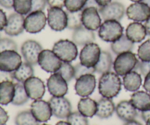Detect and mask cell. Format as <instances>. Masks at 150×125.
<instances>
[{"mask_svg":"<svg viewBox=\"0 0 150 125\" xmlns=\"http://www.w3.org/2000/svg\"><path fill=\"white\" fill-rule=\"evenodd\" d=\"M100 15L104 20H116L120 21L125 16V9L122 3L113 1L98 9Z\"/></svg>","mask_w":150,"mask_h":125,"instance_id":"cell-14","label":"cell"},{"mask_svg":"<svg viewBox=\"0 0 150 125\" xmlns=\"http://www.w3.org/2000/svg\"><path fill=\"white\" fill-rule=\"evenodd\" d=\"M146 125H150V117L147 119V121H146Z\"/></svg>","mask_w":150,"mask_h":125,"instance_id":"cell-56","label":"cell"},{"mask_svg":"<svg viewBox=\"0 0 150 125\" xmlns=\"http://www.w3.org/2000/svg\"><path fill=\"white\" fill-rule=\"evenodd\" d=\"M66 13L67 16V29L75 30L83 26L81 20L82 10L77 12H70L67 10Z\"/></svg>","mask_w":150,"mask_h":125,"instance_id":"cell-33","label":"cell"},{"mask_svg":"<svg viewBox=\"0 0 150 125\" xmlns=\"http://www.w3.org/2000/svg\"><path fill=\"white\" fill-rule=\"evenodd\" d=\"M142 75L133 70L123 77V86L129 92H137L142 86Z\"/></svg>","mask_w":150,"mask_h":125,"instance_id":"cell-25","label":"cell"},{"mask_svg":"<svg viewBox=\"0 0 150 125\" xmlns=\"http://www.w3.org/2000/svg\"><path fill=\"white\" fill-rule=\"evenodd\" d=\"M49 7H59L62 8L65 4V0H47Z\"/></svg>","mask_w":150,"mask_h":125,"instance_id":"cell-43","label":"cell"},{"mask_svg":"<svg viewBox=\"0 0 150 125\" xmlns=\"http://www.w3.org/2000/svg\"><path fill=\"white\" fill-rule=\"evenodd\" d=\"M67 121L71 125H89L87 117L82 115L79 111L71 113L67 118Z\"/></svg>","mask_w":150,"mask_h":125,"instance_id":"cell-36","label":"cell"},{"mask_svg":"<svg viewBox=\"0 0 150 125\" xmlns=\"http://www.w3.org/2000/svg\"><path fill=\"white\" fill-rule=\"evenodd\" d=\"M138 61L139 60L136 54H133L132 51L122 53L117 56L114 61L113 67L118 76H124L135 70Z\"/></svg>","mask_w":150,"mask_h":125,"instance_id":"cell-3","label":"cell"},{"mask_svg":"<svg viewBox=\"0 0 150 125\" xmlns=\"http://www.w3.org/2000/svg\"><path fill=\"white\" fill-rule=\"evenodd\" d=\"M101 50L99 45L95 42H92L83 46L81 51L80 63L89 68L95 67L100 57Z\"/></svg>","mask_w":150,"mask_h":125,"instance_id":"cell-5","label":"cell"},{"mask_svg":"<svg viewBox=\"0 0 150 125\" xmlns=\"http://www.w3.org/2000/svg\"><path fill=\"white\" fill-rule=\"evenodd\" d=\"M62 61L51 50H42L38 57V64L47 73H57L61 67Z\"/></svg>","mask_w":150,"mask_h":125,"instance_id":"cell-8","label":"cell"},{"mask_svg":"<svg viewBox=\"0 0 150 125\" xmlns=\"http://www.w3.org/2000/svg\"><path fill=\"white\" fill-rule=\"evenodd\" d=\"M47 0H32V11H43L46 7Z\"/></svg>","mask_w":150,"mask_h":125,"instance_id":"cell-42","label":"cell"},{"mask_svg":"<svg viewBox=\"0 0 150 125\" xmlns=\"http://www.w3.org/2000/svg\"><path fill=\"white\" fill-rule=\"evenodd\" d=\"M127 18L136 22L146 21L150 17V7L143 1L134 2L126 10Z\"/></svg>","mask_w":150,"mask_h":125,"instance_id":"cell-15","label":"cell"},{"mask_svg":"<svg viewBox=\"0 0 150 125\" xmlns=\"http://www.w3.org/2000/svg\"><path fill=\"white\" fill-rule=\"evenodd\" d=\"M40 125H49V124H40Z\"/></svg>","mask_w":150,"mask_h":125,"instance_id":"cell-58","label":"cell"},{"mask_svg":"<svg viewBox=\"0 0 150 125\" xmlns=\"http://www.w3.org/2000/svg\"><path fill=\"white\" fill-rule=\"evenodd\" d=\"M124 125H142L141 124L140 122H139V121H136V120H132V121H127V122H125V124Z\"/></svg>","mask_w":150,"mask_h":125,"instance_id":"cell-53","label":"cell"},{"mask_svg":"<svg viewBox=\"0 0 150 125\" xmlns=\"http://www.w3.org/2000/svg\"><path fill=\"white\" fill-rule=\"evenodd\" d=\"M15 95V83L11 81L0 83V105H7L12 102Z\"/></svg>","mask_w":150,"mask_h":125,"instance_id":"cell-26","label":"cell"},{"mask_svg":"<svg viewBox=\"0 0 150 125\" xmlns=\"http://www.w3.org/2000/svg\"><path fill=\"white\" fill-rule=\"evenodd\" d=\"M138 56L141 61H150V39L144 42L138 49Z\"/></svg>","mask_w":150,"mask_h":125,"instance_id":"cell-38","label":"cell"},{"mask_svg":"<svg viewBox=\"0 0 150 125\" xmlns=\"http://www.w3.org/2000/svg\"><path fill=\"white\" fill-rule=\"evenodd\" d=\"M59 73L67 82H70L75 78V67L72 65L70 62L62 61L61 67L57 72Z\"/></svg>","mask_w":150,"mask_h":125,"instance_id":"cell-35","label":"cell"},{"mask_svg":"<svg viewBox=\"0 0 150 125\" xmlns=\"http://www.w3.org/2000/svg\"><path fill=\"white\" fill-rule=\"evenodd\" d=\"M113 64H114V61H113L112 56L110 53H108V51H101L99 61L94 68H95V73L103 75L104 73L111 72Z\"/></svg>","mask_w":150,"mask_h":125,"instance_id":"cell-28","label":"cell"},{"mask_svg":"<svg viewBox=\"0 0 150 125\" xmlns=\"http://www.w3.org/2000/svg\"><path fill=\"white\" fill-rule=\"evenodd\" d=\"M9 120V115L7 111L0 105V125H5Z\"/></svg>","mask_w":150,"mask_h":125,"instance_id":"cell-44","label":"cell"},{"mask_svg":"<svg viewBox=\"0 0 150 125\" xmlns=\"http://www.w3.org/2000/svg\"><path fill=\"white\" fill-rule=\"evenodd\" d=\"M146 30L144 25L140 22L130 23L126 29V36L133 42H141L145 39Z\"/></svg>","mask_w":150,"mask_h":125,"instance_id":"cell-22","label":"cell"},{"mask_svg":"<svg viewBox=\"0 0 150 125\" xmlns=\"http://www.w3.org/2000/svg\"><path fill=\"white\" fill-rule=\"evenodd\" d=\"M97 109L98 106L96 101L88 97L81 98L78 103V110L82 115L86 117L92 118L96 115Z\"/></svg>","mask_w":150,"mask_h":125,"instance_id":"cell-27","label":"cell"},{"mask_svg":"<svg viewBox=\"0 0 150 125\" xmlns=\"http://www.w3.org/2000/svg\"><path fill=\"white\" fill-rule=\"evenodd\" d=\"M130 1H133V2H139V1H142L143 0H130Z\"/></svg>","mask_w":150,"mask_h":125,"instance_id":"cell-57","label":"cell"},{"mask_svg":"<svg viewBox=\"0 0 150 125\" xmlns=\"http://www.w3.org/2000/svg\"><path fill=\"white\" fill-rule=\"evenodd\" d=\"M22 64V59L17 51H4L0 53V70L13 73Z\"/></svg>","mask_w":150,"mask_h":125,"instance_id":"cell-9","label":"cell"},{"mask_svg":"<svg viewBox=\"0 0 150 125\" xmlns=\"http://www.w3.org/2000/svg\"><path fill=\"white\" fill-rule=\"evenodd\" d=\"M25 90L29 96V99H42L45 92V86L44 82L40 78L35 76L29 78L23 83Z\"/></svg>","mask_w":150,"mask_h":125,"instance_id":"cell-16","label":"cell"},{"mask_svg":"<svg viewBox=\"0 0 150 125\" xmlns=\"http://www.w3.org/2000/svg\"><path fill=\"white\" fill-rule=\"evenodd\" d=\"M56 125H71L69 122L64 121H59L56 124Z\"/></svg>","mask_w":150,"mask_h":125,"instance_id":"cell-54","label":"cell"},{"mask_svg":"<svg viewBox=\"0 0 150 125\" xmlns=\"http://www.w3.org/2000/svg\"><path fill=\"white\" fill-rule=\"evenodd\" d=\"M16 125H39V121L35 118L31 111L18 113L15 118Z\"/></svg>","mask_w":150,"mask_h":125,"instance_id":"cell-32","label":"cell"},{"mask_svg":"<svg viewBox=\"0 0 150 125\" xmlns=\"http://www.w3.org/2000/svg\"><path fill=\"white\" fill-rule=\"evenodd\" d=\"M88 0H65L64 7L70 12L83 10Z\"/></svg>","mask_w":150,"mask_h":125,"instance_id":"cell-37","label":"cell"},{"mask_svg":"<svg viewBox=\"0 0 150 125\" xmlns=\"http://www.w3.org/2000/svg\"><path fill=\"white\" fill-rule=\"evenodd\" d=\"M47 17L43 11L31 12L24 20V29L31 34L40 32L45 28Z\"/></svg>","mask_w":150,"mask_h":125,"instance_id":"cell-7","label":"cell"},{"mask_svg":"<svg viewBox=\"0 0 150 125\" xmlns=\"http://www.w3.org/2000/svg\"><path fill=\"white\" fill-rule=\"evenodd\" d=\"M81 20L83 26L92 31L99 29L101 23L100 15L96 7H86L82 10Z\"/></svg>","mask_w":150,"mask_h":125,"instance_id":"cell-18","label":"cell"},{"mask_svg":"<svg viewBox=\"0 0 150 125\" xmlns=\"http://www.w3.org/2000/svg\"><path fill=\"white\" fill-rule=\"evenodd\" d=\"M144 26L145 28H146V33H147L148 35H149L150 36V17L146 20V21H145Z\"/></svg>","mask_w":150,"mask_h":125,"instance_id":"cell-52","label":"cell"},{"mask_svg":"<svg viewBox=\"0 0 150 125\" xmlns=\"http://www.w3.org/2000/svg\"><path fill=\"white\" fill-rule=\"evenodd\" d=\"M134 70L145 77L150 72V61H143L139 60Z\"/></svg>","mask_w":150,"mask_h":125,"instance_id":"cell-41","label":"cell"},{"mask_svg":"<svg viewBox=\"0 0 150 125\" xmlns=\"http://www.w3.org/2000/svg\"><path fill=\"white\" fill-rule=\"evenodd\" d=\"M130 101L139 111H146L150 110V94L144 91L135 92L130 97Z\"/></svg>","mask_w":150,"mask_h":125,"instance_id":"cell-23","label":"cell"},{"mask_svg":"<svg viewBox=\"0 0 150 125\" xmlns=\"http://www.w3.org/2000/svg\"><path fill=\"white\" fill-rule=\"evenodd\" d=\"M47 22L51 29L56 32H61L67 28V13L62 8L49 7L48 9Z\"/></svg>","mask_w":150,"mask_h":125,"instance_id":"cell-6","label":"cell"},{"mask_svg":"<svg viewBox=\"0 0 150 125\" xmlns=\"http://www.w3.org/2000/svg\"><path fill=\"white\" fill-rule=\"evenodd\" d=\"M30 111L39 122L49 121L53 115L49 102L42 99L34 100L31 104Z\"/></svg>","mask_w":150,"mask_h":125,"instance_id":"cell-17","label":"cell"},{"mask_svg":"<svg viewBox=\"0 0 150 125\" xmlns=\"http://www.w3.org/2000/svg\"><path fill=\"white\" fill-rule=\"evenodd\" d=\"M142 1H143L144 3H145V4H147V5L150 7V0H143Z\"/></svg>","mask_w":150,"mask_h":125,"instance_id":"cell-55","label":"cell"},{"mask_svg":"<svg viewBox=\"0 0 150 125\" xmlns=\"http://www.w3.org/2000/svg\"><path fill=\"white\" fill-rule=\"evenodd\" d=\"M32 0H14L13 9L16 13L26 16L32 11Z\"/></svg>","mask_w":150,"mask_h":125,"instance_id":"cell-34","label":"cell"},{"mask_svg":"<svg viewBox=\"0 0 150 125\" xmlns=\"http://www.w3.org/2000/svg\"><path fill=\"white\" fill-rule=\"evenodd\" d=\"M14 0H0V6L5 9L13 8Z\"/></svg>","mask_w":150,"mask_h":125,"instance_id":"cell-47","label":"cell"},{"mask_svg":"<svg viewBox=\"0 0 150 125\" xmlns=\"http://www.w3.org/2000/svg\"><path fill=\"white\" fill-rule=\"evenodd\" d=\"M124 28L116 20H104L98 31L100 38L105 42H114L123 35Z\"/></svg>","mask_w":150,"mask_h":125,"instance_id":"cell-2","label":"cell"},{"mask_svg":"<svg viewBox=\"0 0 150 125\" xmlns=\"http://www.w3.org/2000/svg\"><path fill=\"white\" fill-rule=\"evenodd\" d=\"M121 89V79L116 73L108 72L100 78L98 91L103 97L112 99L119 95Z\"/></svg>","mask_w":150,"mask_h":125,"instance_id":"cell-1","label":"cell"},{"mask_svg":"<svg viewBox=\"0 0 150 125\" xmlns=\"http://www.w3.org/2000/svg\"><path fill=\"white\" fill-rule=\"evenodd\" d=\"M111 50L116 54H120L122 53L132 51L134 48V42L128 39L126 35L123 34L122 36L114 42H111Z\"/></svg>","mask_w":150,"mask_h":125,"instance_id":"cell-29","label":"cell"},{"mask_svg":"<svg viewBox=\"0 0 150 125\" xmlns=\"http://www.w3.org/2000/svg\"><path fill=\"white\" fill-rule=\"evenodd\" d=\"M96 116L100 119H108L115 111V105L110 98L102 97L97 102Z\"/></svg>","mask_w":150,"mask_h":125,"instance_id":"cell-24","label":"cell"},{"mask_svg":"<svg viewBox=\"0 0 150 125\" xmlns=\"http://www.w3.org/2000/svg\"><path fill=\"white\" fill-rule=\"evenodd\" d=\"M13 80H14V78H13V73H7V72L0 70V83L5 81H13Z\"/></svg>","mask_w":150,"mask_h":125,"instance_id":"cell-45","label":"cell"},{"mask_svg":"<svg viewBox=\"0 0 150 125\" xmlns=\"http://www.w3.org/2000/svg\"><path fill=\"white\" fill-rule=\"evenodd\" d=\"M53 115L58 119H67L72 113V105L64 97L53 96L48 101Z\"/></svg>","mask_w":150,"mask_h":125,"instance_id":"cell-11","label":"cell"},{"mask_svg":"<svg viewBox=\"0 0 150 125\" xmlns=\"http://www.w3.org/2000/svg\"><path fill=\"white\" fill-rule=\"evenodd\" d=\"M75 78L77 79L80 76H83L86 74H94L95 73V70L94 67L92 68H89L81 63H78L76 66H75Z\"/></svg>","mask_w":150,"mask_h":125,"instance_id":"cell-40","label":"cell"},{"mask_svg":"<svg viewBox=\"0 0 150 125\" xmlns=\"http://www.w3.org/2000/svg\"><path fill=\"white\" fill-rule=\"evenodd\" d=\"M42 50V45L39 42L33 40H29L22 44L21 52L25 61L33 66L38 63V57Z\"/></svg>","mask_w":150,"mask_h":125,"instance_id":"cell-10","label":"cell"},{"mask_svg":"<svg viewBox=\"0 0 150 125\" xmlns=\"http://www.w3.org/2000/svg\"><path fill=\"white\" fill-rule=\"evenodd\" d=\"M144 89L146 92H150V72L145 76L144 83Z\"/></svg>","mask_w":150,"mask_h":125,"instance_id":"cell-48","label":"cell"},{"mask_svg":"<svg viewBox=\"0 0 150 125\" xmlns=\"http://www.w3.org/2000/svg\"><path fill=\"white\" fill-rule=\"evenodd\" d=\"M7 21V18L5 13L0 8V31L4 30Z\"/></svg>","mask_w":150,"mask_h":125,"instance_id":"cell-46","label":"cell"},{"mask_svg":"<svg viewBox=\"0 0 150 125\" xmlns=\"http://www.w3.org/2000/svg\"><path fill=\"white\" fill-rule=\"evenodd\" d=\"M24 20L23 16L19 13H14L10 14L7 18V21L4 31L6 35L10 37L18 36L23 33L24 29Z\"/></svg>","mask_w":150,"mask_h":125,"instance_id":"cell-19","label":"cell"},{"mask_svg":"<svg viewBox=\"0 0 150 125\" xmlns=\"http://www.w3.org/2000/svg\"><path fill=\"white\" fill-rule=\"evenodd\" d=\"M96 7V8H98V9H99L100 7L99 5H98V4L96 2V1H95V0H88L87 2H86V5H85L84 8H86V7Z\"/></svg>","mask_w":150,"mask_h":125,"instance_id":"cell-49","label":"cell"},{"mask_svg":"<svg viewBox=\"0 0 150 125\" xmlns=\"http://www.w3.org/2000/svg\"><path fill=\"white\" fill-rule=\"evenodd\" d=\"M115 111L117 117L125 122L134 120L138 116L137 109L130 100H122L119 102Z\"/></svg>","mask_w":150,"mask_h":125,"instance_id":"cell-20","label":"cell"},{"mask_svg":"<svg viewBox=\"0 0 150 125\" xmlns=\"http://www.w3.org/2000/svg\"><path fill=\"white\" fill-rule=\"evenodd\" d=\"M29 97L25 90L23 83L18 82L15 83V95L11 103L14 105L20 106L29 100Z\"/></svg>","mask_w":150,"mask_h":125,"instance_id":"cell-31","label":"cell"},{"mask_svg":"<svg viewBox=\"0 0 150 125\" xmlns=\"http://www.w3.org/2000/svg\"><path fill=\"white\" fill-rule=\"evenodd\" d=\"M13 76L15 80L18 82L23 83L29 78L34 76V69L32 64L27 62H22L20 67L13 72Z\"/></svg>","mask_w":150,"mask_h":125,"instance_id":"cell-30","label":"cell"},{"mask_svg":"<svg viewBox=\"0 0 150 125\" xmlns=\"http://www.w3.org/2000/svg\"><path fill=\"white\" fill-rule=\"evenodd\" d=\"M47 88L52 96L64 97L68 91L67 82L58 73H54L47 81Z\"/></svg>","mask_w":150,"mask_h":125,"instance_id":"cell-13","label":"cell"},{"mask_svg":"<svg viewBox=\"0 0 150 125\" xmlns=\"http://www.w3.org/2000/svg\"><path fill=\"white\" fill-rule=\"evenodd\" d=\"M72 40L76 45L85 46L87 44L95 42L96 38L94 31L89 30L82 26L73 31Z\"/></svg>","mask_w":150,"mask_h":125,"instance_id":"cell-21","label":"cell"},{"mask_svg":"<svg viewBox=\"0 0 150 125\" xmlns=\"http://www.w3.org/2000/svg\"><path fill=\"white\" fill-rule=\"evenodd\" d=\"M100 7H103L111 2V0H95Z\"/></svg>","mask_w":150,"mask_h":125,"instance_id":"cell-51","label":"cell"},{"mask_svg":"<svg viewBox=\"0 0 150 125\" xmlns=\"http://www.w3.org/2000/svg\"><path fill=\"white\" fill-rule=\"evenodd\" d=\"M9 50L17 51L18 45L16 42L10 38H0V53Z\"/></svg>","mask_w":150,"mask_h":125,"instance_id":"cell-39","label":"cell"},{"mask_svg":"<svg viewBox=\"0 0 150 125\" xmlns=\"http://www.w3.org/2000/svg\"><path fill=\"white\" fill-rule=\"evenodd\" d=\"M149 117H150V110L142 112V118L145 122L147 121V119L149 118Z\"/></svg>","mask_w":150,"mask_h":125,"instance_id":"cell-50","label":"cell"},{"mask_svg":"<svg viewBox=\"0 0 150 125\" xmlns=\"http://www.w3.org/2000/svg\"><path fill=\"white\" fill-rule=\"evenodd\" d=\"M52 51L62 61L71 62L78 56L77 45L69 40H60L55 42Z\"/></svg>","mask_w":150,"mask_h":125,"instance_id":"cell-4","label":"cell"},{"mask_svg":"<svg viewBox=\"0 0 150 125\" xmlns=\"http://www.w3.org/2000/svg\"><path fill=\"white\" fill-rule=\"evenodd\" d=\"M96 86V78L93 74H86L76 79L75 84L76 93L79 96L86 97L93 93Z\"/></svg>","mask_w":150,"mask_h":125,"instance_id":"cell-12","label":"cell"}]
</instances>
